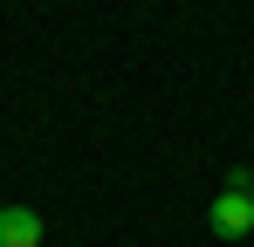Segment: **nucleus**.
<instances>
[{
    "mask_svg": "<svg viewBox=\"0 0 254 247\" xmlns=\"http://www.w3.org/2000/svg\"><path fill=\"white\" fill-rule=\"evenodd\" d=\"M206 227H213V241H248L254 234V185H227L206 206Z\"/></svg>",
    "mask_w": 254,
    "mask_h": 247,
    "instance_id": "obj_1",
    "label": "nucleus"
},
{
    "mask_svg": "<svg viewBox=\"0 0 254 247\" xmlns=\"http://www.w3.org/2000/svg\"><path fill=\"white\" fill-rule=\"evenodd\" d=\"M0 247H42V213L35 206H0Z\"/></svg>",
    "mask_w": 254,
    "mask_h": 247,
    "instance_id": "obj_2",
    "label": "nucleus"
}]
</instances>
